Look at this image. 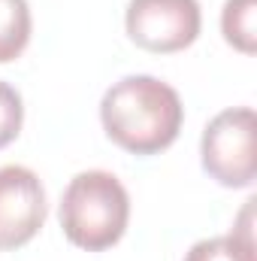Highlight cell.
Returning <instances> with one entry per match:
<instances>
[{
    "instance_id": "277c9868",
    "label": "cell",
    "mask_w": 257,
    "mask_h": 261,
    "mask_svg": "<svg viewBox=\"0 0 257 261\" xmlns=\"http://www.w3.org/2000/svg\"><path fill=\"white\" fill-rule=\"evenodd\" d=\"M124 28L139 49L173 55L197 43L203 12L197 0H127Z\"/></svg>"
},
{
    "instance_id": "7a4b0ae2",
    "label": "cell",
    "mask_w": 257,
    "mask_h": 261,
    "mask_svg": "<svg viewBox=\"0 0 257 261\" xmlns=\"http://www.w3.org/2000/svg\"><path fill=\"white\" fill-rule=\"evenodd\" d=\"M58 219L73 246L85 252H103L112 249L127 231L130 195L115 173L82 170L67 182Z\"/></svg>"
},
{
    "instance_id": "ba28073f",
    "label": "cell",
    "mask_w": 257,
    "mask_h": 261,
    "mask_svg": "<svg viewBox=\"0 0 257 261\" xmlns=\"http://www.w3.org/2000/svg\"><path fill=\"white\" fill-rule=\"evenodd\" d=\"M254 15H257V0H224V9H221V34L242 55H254L257 52Z\"/></svg>"
},
{
    "instance_id": "6da1fadb",
    "label": "cell",
    "mask_w": 257,
    "mask_h": 261,
    "mask_svg": "<svg viewBox=\"0 0 257 261\" xmlns=\"http://www.w3.org/2000/svg\"><path fill=\"white\" fill-rule=\"evenodd\" d=\"M100 122L118 149L130 155H157L176 143L185 107L170 82L133 73L106 88L100 100Z\"/></svg>"
},
{
    "instance_id": "52a82bcc",
    "label": "cell",
    "mask_w": 257,
    "mask_h": 261,
    "mask_svg": "<svg viewBox=\"0 0 257 261\" xmlns=\"http://www.w3.org/2000/svg\"><path fill=\"white\" fill-rule=\"evenodd\" d=\"M34 18L27 0H0V64L15 61L30 43Z\"/></svg>"
},
{
    "instance_id": "3957f363",
    "label": "cell",
    "mask_w": 257,
    "mask_h": 261,
    "mask_svg": "<svg viewBox=\"0 0 257 261\" xmlns=\"http://www.w3.org/2000/svg\"><path fill=\"white\" fill-rule=\"evenodd\" d=\"M257 119L251 107L221 110L200 140L203 170L224 189H251L257 176Z\"/></svg>"
},
{
    "instance_id": "8992f818",
    "label": "cell",
    "mask_w": 257,
    "mask_h": 261,
    "mask_svg": "<svg viewBox=\"0 0 257 261\" xmlns=\"http://www.w3.org/2000/svg\"><path fill=\"white\" fill-rule=\"evenodd\" d=\"M251 210L254 200L245 203L236 228L224 237L197 240L185 252V261H254V237H251Z\"/></svg>"
},
{
    "instance_id": "9c48e42d",
    "label": "cell",
    "mask_w": 257,
    "mask_h": 261,
    "mask_svg": "<svg viewBox=\"0 0 257 261\" xmlns=\"http://www.w3.org/2000/svg\"><path fill=\"white\" fill-rule=\"evenodd\" d=\"M24 125V103H21V94L0 79V149L9 146Z\"/></svg>"
},
{
    "instance_id": "5b68a950",
    "label": "cell",
    "mask_w": 257,
    "mask_h": 261,
    "mask_svg": "<svg viewBox=\"0 0 257 261\" xmlns=\"http://www.w3.org/2000/svg\"><path fill=\"white\" fill-rule=\"evenodd\" d=\"M49 203L40 176L21 164L0 167V252L27 246L46 225Z\"/></svg>"
}]
</instances>
